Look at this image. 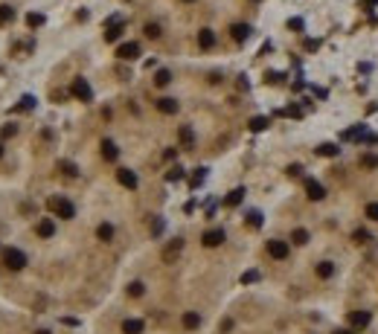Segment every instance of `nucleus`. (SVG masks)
I'll return each instance as SVG.
<instances>
[{
	"instance_id": "obj_16",
	"label": "nucleus",
	"mask_w": 378,
	"mask_h": 334,
	"mask_svg": "<svg viewBox=\"0 0 378 334\" xmlns=\"http://www.w3.org/2000/svg\"><path fill=\"white\" fill-rule=\"evenodd\" d=\"M178 137H181V146H184V149H192V146H195V134H192V128H189V125H181Z\"/></svg>"
},
{
	"instance_id": "obj_5",
	"label": "nucleus",
	"mask_w": 378,
	"mask_h": 334,
	"mask_svg": "<svg viewBox=\"0 0 378 334\" xmlns=\"http://www.w3.org/2000/svg\"><path fill=\"white\" fill-rule=\"evenodd\" d=\"M268 256L271 259H288V242H280V239H271L268 242Z\"/></svg>"
},
{
	"instance_id": "obj_42",
	"label": "nucleus",
	"mask_w": 378,
	"mask_h": 334,
	"mask_svg": "<svg viewBox=\"0 0 378 334\" xmlns=\"http://www.w3.org/2000/svg\"><path fill=\"white\" fill-rule=\"evenodd\" d=\"M317 47H320V41H315V38H309V41H306V50H309V53H315Z\"/></svg>"
},
{
	"instance_id": "obj_46",
	"label": "nucleus",
	"mask_w": 378,
	"mask_h": 334,
	"mask_svg": "<svg viewBox=\"0 0 378 334\" xmlns=\"http://www.w3.org/2000/svg\"><path fill=\"white\" fill-rule=\"evenodd\" d=\"M184 3H195V0H184Z\"/></svg>"
},
{
	"instance_id": "obj_31",
	"label": "nucleus",
	"mask_w": 378,
	"mask_h": 334,
	"mask_svg": "<svg viewBox=\"0 0 378 334\" xmlns=\"http://www.w3.org/2000/svg\"><path fill=\"white\" fill-rule=\"evenodd\" d=\"M35 108V96H24L18 105H15V111H32Z\"/></svg>"
},
{
	"instance_id": "obj_4",
	"label": "nucleus",
	"mask_w": 378,
	"mask_h": 334,
	"mask_svg": "<svg viewBox=\"0 0 378 334\" xmlns=\"http://www.w3.org/2000/svg\"><path fill=\"white\" fill-rule=\"evenodd\" d=\"M181 250H184V239H172V242L163 247V262H166V265H172V262L181 256Z\"/></svg>"
},
{
	"instance_id": "obj_9",
	"label": "nucleus",
	"mask_w": 378,
	"mask_h": 334,
	"mask_svg": "<svg viewBox=\"0 0 378 334\" xmlns=\"http://www.w3.org/2000/svg\"><path fill=\"white\" fill-rule=\"evenodd\" d=\"M117 56L123 61H134L137 56H140V44H134V41H128V44H123L120 50H117Z\"/></svg>"
},
{
	"instance_id": "obj_13",
	"label": "nucleus",
	"mask_w": 378,
	"mask_h": 334,
	"mask_svg": "<svg viewBox=\"0 0 378 334\" xmlns=\"http://www.w3.org/2000/svg\"><path fill=\"white\" fill-rule=\"evenodd\" d=\"M102 157H105L108 163H114V160L120 157V149H117L114 140H102Z\"/></svg>"
},
{
	"instance_id": "obj_30",
	"label": "nucleus",
	"mask_w": 378,
	"mask_h": 334,
	"mask_svg": "<svg viewBox=\"0 0 378 334\" xmlns=\"http://www.w3.org/2000/svg\"><path fill=\"white\" fill-rule=\"evenodd\" d=\"M59 169H62L67 178H76V175H79V169H76V166H73L70 160H62V163H59Z\"/></svg>"
},
{
	"instance_id": "obj_11",
	"label": "nucleus",
	"mask_w": 378,
	"mask_h": 334,
	"mask_svg": "<svg viewBox=\"0 0 378 334\" xmlns=\"http://www.w3.org/2000/svg\"><path fill=\"white\" fill-rule=\"evenodd\" d=\"M198 47H201V50H213V47H216V32L201 30L198 32Z\"/></svg>"
},
{
	"instance_id": "obj_37",
	"label": "nucleus",
	"mask_w": 378,
	"mask_h": 334,
	"mask_svg": "<svg viewBox=\"0 0 378 334\" xmlns=\"http://www.w3.org/2000/svg\"><path fill=\"white\" fill-rule=\"evenodd\" d=\"M259 279V271H248V273H242V285H253Z\"/></svg>"
},
{
	"instance_id": "obj_29",
	"label": "nucleus",
	"mask_w": 378,
	"mask_h": 334,
	"mask_svg": "<svg viewBox=\"0 0 378 334\" xmlns=\"http://www.w3.org/2000/svg\"><path fill=\"white\" fill-rule=\"evenodd\" d=\"M361 166L364 169H378V157L376 154H361Z\"/></svg>"
},
{
	"instance_id": "obj_47",
	"label": "nucleus",
	"mask_w": 378,
	"mask_h": 334,
	"mask_svg": "<svg viewBox=\"0 0 378 334\" xmlns=\"http://www.w3.org/2000/svg\"><path fill=\"white\" fill-rule=\"evenodd\" d=\"M0 157H3V146H0Z\"/></svg>"
},
{
	"instance_id": "obj_10",
	"label": "nucleus",
	"mask_w": 378,
	"mask_h": 334,
	"mask_svg": "<svg viewBox=\"0 0 378 334\" xmlns=\"http://www.w3.org/2000/svg\"><path fill=\"white\" fill-rule=\"evenodd\" d=\"M349 326L367 329V326H370V311H349Z\"/></svg>"
},
{
	"instance_id": "obj_18",
	"label": "nucleus",
	"mask_w": 378,
	"mask_h": 334,
	"mask_svg": "<svg viewBox=\"0 0 378 334\" xmlns=\"http://www.w3.org/2000/svg\"><path fill=\"white\" fill-rule=\"evenodd\" d=\"M242 198H245V189L239 186V189H233V192L224 198V204H227V207H239V204H242Z\"/></svg>"
},
{
	"instance_id": "obj_20",
	"label": "nucleus",
	"mask_w": 378,
	"mask_h": 334,
	"mask_svg": "<svg viewBox=\"0 0 378 334\" xmlns=\"http://www.w3.org/2000/svg\"><path fill=\"white\" fill-rule=\"evenodd\" d=\"M198 326H201V314L187 311V314H184V329H189V332H192V329H198Z\"/></svg>"
},
{
	"instance_id": "obj_2",
	"label": "nucleus",
	"mask_w": 378,
	"mask_h": 334,
	"mask_svg": "<svg viewBox=\"0 0 378 334\" xmlns=\"http://www.w3.org/2000/svg\"><path fill=\"white\" fill-rule=\"evenodd\" d=\"M47 207H50V213L56 215V218H64V221H70V218L76 215V207H73L67 198H59V195H56V198H50V204H47Z\"/></svg>"
},
{
	"instance_id": "obj_28",
	"label": "nucleus",
	"mask_w": 378,
	"mask_h": 334,
	"mask_svg": "<svg viewBox=\"0 0 378 334\" xmlns=\"http://www.w3.org/2000/svg\"><path fill=\"white\" fill-rule=\"evenodd\" d=\"M245 221H248V227L259 230V227H262V213H256V210H253V213H248V218H245Z\"/></svg>"
},
{
	"instance_id": "obj_35",
	"label": "nucleus",
	"mask_w": 378,
	"mask_h": 334,
	"mask_svg": "<svg viewBox=\"0 0 378 334\" xmlns=\"http://www.w3.org/2000/svg\"><path fill=\"white\" fill-rule=\"evenodd\" d=\"M204 178H207V169H198V172H195V175H192V189H195V186H201V183H204Z\"/></svg>"
},
{
	"instance_id": "obj_41",
	"label": "nucleus",
	"mask_w": 378,
	"mask_h": 334,
	"mask_svg": "<svg viewBox=\"0 0 378 334\" xmlns=\"http://www.w3.org/2000/svg\"><path fill=\"white\" fill-rule=\"evenodd\" d=\"M288 27H291V30H297V32H303V21H300V18H291V21H288Z\"/></svg>"
},
{
	"instance_id": "obj_8",
	"label": "nucleus",
	"mask_w": 378,
	"mask_h": 334,
	"mask_svg": "<svg viewBox=\"0 0 378 334\" xmlns=\"http://www.w3.org/2000/svg\"><path fill=\"white\" fill-rule=\"evenodd\" d=\"M201 244L204 247H219V244H224V230H207L201 236Z\"/></svg>"
},
{
	"instance_id": "obj_1",
	"label": "nucleus",
	"mask_w": 378,
	"mask_h": 334,
	"mask_svg": "<svg viewBox=\"0 0 378 334\" xmlns=\"http://www.w3.org/2000/svg\"><path fill=\"white\" fill-rule=\"evenodd\" d=\"M3 265H6L9 271H24V268H27V253L18 250V247H6V250H3Z\"/></svg>"
},
{
	"instance_id": "obj_40",
	"label": "nucleus",
	"mask_w": 378,
	"mask_h": 334,
	"mask_svg": "<svg viewBox=\"0 0 378 334\" xmlns=\"http://www.w3.org/2000/svg\"><path fill=\"white\" fill-rule=\"evenodd\" d=\"M367 218L378 221V204H370V207H367Z\"/></svg>"
},
{
	"instance_id": "obj_44",
	"label": "nucleus",
	"mask_w": 378,
	"mask_h": 334,
	"mask_svg": "<svg viewBox=\"0 0 378 334\" xmlns=\"http://www.w3.org/2000/svg\"><path fill=\"white\" fill-rule=\"evenodd\" d=\"M35 334H53V332H47V329H38V332H35Z\"/></svg>"
},
{
	"instance_id": "obj_43",
	"label": "nucleus",
	"mask_w": 378,
	"mask_h": 334,
	"mask_svg": "<svg viewBox=\"0 0 378 334\" xmlns=\"http://www.w3.org/2000/svg\"><path fill=\"white\" fill-rule=\"evenodd\" d=\"M152 233H155V236H160V233H163V221H155V227H152Z\"/></svg>"
},
{
	"instance_id": "obj_34",
	"label": "nucleus",
	"mask_w": 378,
	"mask_h": 334,
	"mask_svg": "<svg viewBox=\"0 0 378 334\" xmlns=\"http://www.w3.org/2000/svg\"><path fill=\"white\" fill-rule=\"evenodd\" d=\"M143 291H146L143 282H131V285H128V294H131V297H143Z\"/></svg>"
},
{
	"instance_id": "obj_39",
	"label": "nucleus",
	"mask_w": 378,
	"mask_h": 334,
	"mask_svg": "<svg viewBox=\"0 0 378 334\" xmlns=\"http://www.w3.org/2000/svg\"><path fill=\"white\" fill-rule=\"evenodd\" d=\"M300 175H303V166H297V163L288 166V178H300Z\"/></svg>"
},
{
	"instance_id": "obj_38",
	"label": "nucleus",
	"mask_w": 378,
	"mask_h": 334,
	"mask_svg": "<svg viewBox=\"0 0 378 334\" xmlns=\"http://www.w3.org/2000/svg\"><path fill=\"white\" fill-rule=\"evenodd\" d=\"M146 35L149 38H160V27L158 24H146Z\"/></svg>"
},
{
	"instance_id": "obj_45",
	"label": "nucleus",
	"mask_w": 378,
	"mask_h": 334,
	"mask_svg": "<svg viewBox=\"0 0 378 334\" xmlns=\"http://www.w3.org/2000/svg\"><path fill=\"white\" fill-rule=\"evenodd\" d=\"M378 0H367V3H364V6H376Z\"/></svg>"
},
{
	"instance_id": "obj_6",
	"label": "nucleus",
	"mask_w": 378,
	"mask_h": 334,
	"mask_svg": "<svg viewBox=\"0 0 378 334\" xmlns=\"http://www.w3.org/2000/svg\"><path fill=\"white\" fill-rule=\"evenodd\" d=\"M306 198H309V201H323V198H326L323 183H317L315 178H309V181H306Z\"/></svg>"
},
{
	"instance_id": "obj_12",
	"label": "nucleus",
	"mask_w": 378,
	"mask_h": 334,
	"mask_svg": "<svg viewBox=\"0 0 378 334\" xmlns=\"http://www.w3.org/2000/svg\"><path fill=\"white\" fill-rule=\"evenodd\" d=\"M155 105H158L160 114H178V99H172V96H163V99H158Z\"/></svg>"
},
{
	"instance_id": "obj_33",
	"label": "nucleus",
	"mask_w": 378,
	"mask_h": 334,
	"mask_svg": "<svg viewBox=\"0 0 378 334\" xmlns=\"http://www.w3.org/2000/svg\"><path fill=\"white\" fill-rule=\"evenodd\" d=\"M352 242L355 244H367L370 242V233H367V230H355V233H352Z\"/></svg>"
},
{
	"instance_id": "obj_22",
	"label": "nucleus",
	"mask_w": 378,
	"mask_h": 334,
	"mask_svg": "<svg viewBox=\"0 0 378 334\" xmlns=\"http://www.w3.org/2000/svg\"><path fill=\"white\" fill-rule=\"evenodd\" d=\"M268 125H271V120H268V117H253V120L248 122V128H251V131H256V134H259V131H265Z\"/></svg>"
},
{
	"instance_id": "obj_14",
	"label": "nucleus",
	"mask_w": 378,
	"mask_h": 334,
	"mask_svg": "<svg viewBox=\"0 0 378 334\" xmlns=\"http://www.w3.org/2000/svg\"><path fill=\"white\" fill-rule=\"evenodd\" d=\"M117 181L123 183L126 189H137V175H134L131 169H120V172H117Z\"/></svg>"
},
{
	"instance_id": "obj_15",
	"label": "nucleus",
	"mask_w": 378,
	"mask_h": 334,
	"mask_svg": "<svg viewBox=\"0 0 378 334\" xmlns=\"http://www.w3.org/2000/svg\"><path fill=\"white\" fill-rule=\"evenodd\" d=\"M230 35H233V41L242 44V41L251 38V27H248V24H233V27H230Z\"/></svg>"
},
{
	"instance_id": "obj_23",
	"label": "nucleus",
	"mask_w": 378,
	"mask_h": 334,
	"mask_svg": "<svg viewBox=\"0 0 378 334\" xmlns=\"http://www.w3.org/2000/svg\"><path fill=\"white\" fill-rule=\"evenodd\" d=\"M291 242H294V244H300V247H303V244H309V230L297 227V230L291 233Z\"/></svg>"
},
{
	"instance_id": "obj_17",
	"label": "nucleus",
	"mask_w": 378,
	"mask_h": 334,
	"mask_svg": "<svg viewBox=\"0 0 378 334\" xmlns=\"http://www.w3.org/2000/svg\"><path fill=\"white\" fill-rule=\"evenodd\" d=\"M123 334H143V320H126L123 323Z\"/></svg>"
},
{
	"instance_id": "obj_27",
	"label": "nucleus",
	"mask_w": 378,
	"mask_h": 334,
	"mask_svg": "<svg viewBox=\"0 0 378 334\" xmlns=\"http://www.w3.org/2000/svg\"><path fill=\"white\" fill-rule=\"evenodd\" d=\"M12 18H15V9H12V6H6V3H3V6H0V27H3V24H9V21H12Z\"/></svg>"
},
{
	"instance_id": "obj_32",
	"label": "nucleus",
	"mask_w": 378,
	"mask_h": 334,
	"mask_svg": "<svg viewBox=\"0 0 378 334\" xmlns=\"http://www.w3.org/2000/svg\"><path fill=\"white\" fill-rule=\"evenodd\" d=\"M15 134H18V125H15V122H6V125L0 128V137H3V140H9V137H15Z\"/></svg>"
},
{
	"instance_id": "obj_7",
	"label": "nucleus",
	"mask_w": 378,
	"mask_h": 334,
	"mask_svg": "<svg viewBox=\"0 0 378 334\" xmlns=\"http://www.w3.org/2000/svg\"><path fill=\"white\" fill-rule=\"evenodd\" d=\"M35 233H38L41 239H53V236H56V221H53V218H41L38 227H35Z\"/></svg>"
},
{
	"instance_id": "obj_26",
	"label": "nucleus",
	"mask_w": 378,
	"mask_h": 334,
	"mask_svg": "<svg viewBox=\"0 0 378 334\" xmlns=\"http://www.w3.org/2000/svg\"><path fill=\"white\" fill-rule=\"evenodd\" d=\"M27 27H32V30H35V27H44V15H41V12H30V15H27Z\"/></svg>"
},
{
	"instance_id": "obj_25",
	"label": "nucleus",
	"mask_w": 378,
	"mask_h": 334,
	"mask_svg": "<svg viewBox=\"0 0 378 334\" xmlns=\"http://www.w3.org/2000/svg\"><path fill=\"white\" fill-rule=\"evenodd\" d=\"M169 82H172V73H169V70H158V73H155V85H158V88H166Z\"/></svg>"
},
{
	"instance_id": "obj_36",
	"label": "nucleus",
	"mask_w": 378,
	"mask_h": 334,
	"mask_svg": "<svg viewBox=\"0 0 378 334\" xmlns=\"http://www.w3.org/2000/svg\"><path fill=\"white\" fill-rule=\"evenodd\" d=\"M181 178H184V169H181V166H175V169H172V172H169V175H166V181H169V183L181 181Z\"/></svg>"
},
{
	"instance_id": "obj_19",
	"label": "nucleus",
	"mask_w": 378,
	"mask_h": 334,
	"mask_svg": "<svg viewBox=\"0 0 378 334\" xmlns=\"http://www.w3.org/2000/svg\"><path fill=\"white\" fill-rule=\"evenodd\" d=\"M96 239H99V242H111V239H114V227H111V224H99V227H96Z\"/></svg>"
},
{
	"instance_id": "obj_24",
	"label": "nucleus",
	"mask_w": 378,
	"mask_h": 334,
	"mask_svg": "<svg viewBox=\"0 0 378 334\" xmlns=\"http://www.w3.org/2000/svg\"><path fill=\"white\" fill-rule=\"evenodd\" d=\"M332 273H335V265L332 262H320L317 265V276L320 279H332Z\"/></svg>"
},
{
	"instance_id": "obj_21",
	"label": "nucleus",
	"mask_w": 378,
	"mask_h": 334,
	"mask_svg": "<svg viewBox=\"0 0 378 334\" xmlns=\"http://www.w3.org/2000/svg\"><path fill=\"white\" fill-rule=\"evenodd\" d=\"M317 154H320V157H338L341 149H338L335 143H323V146H317Z\"/></svg>"
},
{
	"instance_id": "obj_3",
	"label": "nucleus",
	"mask_w": 378,
	"mask_h": 334,
	"mask_svg": "<svg viewBox=\"0 0 378 334\" xmlns=\"http://www.w3.org/2000/svg\"><path fill=\"white\" fill-rule=\"evenodd\" d=\"M70 93H73L79 102H94V91H91V85H88L85 79H76L73 88H70Z\"/></svg>"
}]
</instances>
